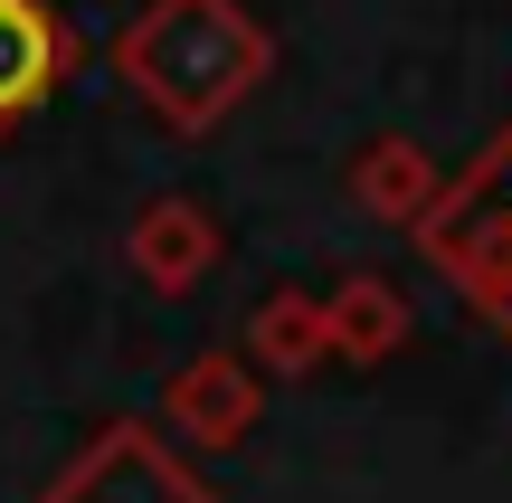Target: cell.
<instances>
[{
	"label": "cell",
	"instance_id": "obj_1",
	"mask_svg": "<svg viewBox=\"0 0 512 503\" xmlns=\"http://www.w3.org/2000/svg\"><path fill=\"white\" fill-rule=\"evenodd\" d=\"M114 76L152 105V124L200 143L275 76V38L238 0H143L114 38Z\"/></svg>",
	"mask_w": 512,
	"mask_h": 503
},
{
	"label": "cell",
	"instance_id": "obj_2",
	"mask_svg": "<svg viewBox=\"0 0 512 503\" xmlns=\"http://www.w3.org/2000/svg\"><path fill=\"white\" fill-rule=\"evenodd\" d=\"M418 257L465 295V314H484L512 342V124L437 190V209L418 228Z\"/></svg>",
	"mask_w": 512,
	"mask_h": 503
},
{
	"label": "cell",
	"instance_id": "obj_3",
	"mask_svg": "<svg viewBox=\"0 0 512 503\" xmlns=\"http://www.w3.org/2000/svg\"><path fill=\"white\" fill-rule=\"evenodd\" d=\"M38 503H219V494L181 466V447H162V428H143V418H105V428L48 475Z\"/></svg>",
	"mask_w": 512,
	"mask_h": 503
},
{
	"label": "cell",
	"instance_id": "obj_4",
	"mask_svg": "<svg viewBox=\"0 0 512 503\" xmlns=\"http://www.w3.org/2000/svg\"><path fill=\"white\" fill-rule=\"evenodd\" d=\"M162 418H171L181 447L219 456V447H238L256 418H266V380H256L247 352H200V361H181V371L162 380Z\"/></svg>",
	"mask_w": 512,
	"mask_h": 503
},
{
	"label": "cell",
	"instance_id": "obj_5",
	"mask_svg": "<svg viewBox=\"0 0 512 503\" xmlns=\"http://www.w3.org/2000/svg\"><path fill=\"white\" fill-rule=\"evenodd\" d=\"M124 266L152 295H190V285H209V266H219V219H209L200 200H181V190H162V200H143L124 219Z\"/></svg>",
	"mask_w": 512,
	"mask_h": 503
},
{
	"label": "cell",
	"instance_id": "obj_6",
	"mask_svg": "<svg viewBox=\"0 0 512 503\" xmlns=\"http://www.w3.org/2000/svg\"><path fill=\"white\" fill-rule=\"evenodd\" d=\"M76 67V29L48 0H0V133L29 124L57 95V76Z\"/></svg>",
	"mask_w": 512,
	"mask_h": 503
},
{
	"label": "cell",
	"instance_id": "obj_7",
	"mask_svg": "<svg viewBox=\"0 0 512 503\" xmlns=\"http://www.w3.org/2000/svg\"><path fill=\"white\" fill-rule=\"evenodd\" d=\"M342 190H351V200H361L380 228H427V209H437L446 171L427 162V143H408V133H370V143L342 162Z\"/></svg>",
	"mask_w": 512,
	"mask_h": 503
},
{
	"label": "cell",
	"instance_id": "obj_8",
	"mask_svg": "<svg viewBox=\"0 0 512 503\" xmlns=\"http://www.w3.org/2000/svg\"><path fill=\"white\" fill-rule=\"evenodd\" d=\"M408 333H418V304H408V285L380 276V266H361V276H342L323 295V342L342 361H361V371H370V361H389Z\"/></svg>",
	"mask_w": 512,
	"mask_h": 503
},
{
	"label": "cell",
	"instance_id": "obj_9",
	"mask_svg": "<svg viewBox=\"0 0 512 503\" xmlns=\"http://www.w3.org/2000/svg\"><path fill=\"white\" fill-rule=\"evenodd\" d=\"M247 361H256V380H304V371H323L332 361V342H323V295H266L247 314Z\"/></svg>",
	"mask_w": 512,
	"mask_h": 503
}]
</instances>
